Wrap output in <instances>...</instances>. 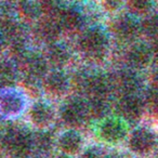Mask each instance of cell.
Here are the masks:
<instances>
[{
    "label": "cell",
    "mask_w": 158,
    "mask_h": 158,
    "mask_svg": "<svg viewBox=\"0 0 158 158\" xmlns=\"http://www.w3.org/2000/svg\"><path fill=\"white\" fill-rule=\"evenodd\" d=\"M100 134L105 141L110 143H117L126 135V128L118 120L108 119L102 123L100 128Z\"/></svg>",
    "instance_id": "ba28073f"
},
{
    "label": "cell",
    "mask_w": 158,
    "mask_h": 158,
    "mask_svg": "<svg viewBox=\"0 0 158 158\" xmlns=\"http://www.w3.org/2000/svg\"><path fill=\"white\" fill-rule=\"evenodd\" d=\"M120 114L128 120H135L141 116L143 110L142 101L136 95H125L118 104Z\"/></svg>",
    "instance_id": "8992f818"
},
{
    "label": "cell",
    "mask_w": 158,
    "mask_h": 158,
    "mask_svg": "<svg viewBox=\"0 0 158 158\" xmlns=\"http://www.w3.org/2000/svg\"><path fill=\"white\" fill-rule=\"evenodd\" d=\"M49 61L56 66H63L69 60V52L64 46L53 44L48 51Z\"/></svg>",
    "instance_id": "ac0fdd59"
},
{
    "label": "cell",
    "mask_w": 158,
    "mask_h": 158,
    "mask_svg": "<svg viewBox=\"0 0 158 158\" xmlns=\"http://www.w3.org/2000/svg\"><path fill=\"white\" fill-rule=\"evenodd\" d=\"M81 158H107L103 151L99 148H91L82 154Z\"/></svg>",
    "instance_id": "d4e9b609"
},
{
    "label": "cell",
    "mask_w": 158,
    "mask_h": 158,
    "mask_svg": "<svg viewBox=\"0 0 158 158\" xmlns=\"http://www.w3.org/2000/svg\"><path fill=\"white\" fill-rule=\"evenodd\" d=\"M26 72L31 78H40L47 72V62L44 57L33 55L26 60Z\"/></svg>",
    "instance_id": "e0dca14e"
},
{
    "label": "cell",
    "mask_w": 158,
    "mask_h": 158,
    "mask_svg": "<svg viewBox=\"0 0 158 158\" xmlns=\"http://www.w3.org/2000/svg\"><path fill=\"white\" fill-rule=\"evenodd\" d=\"M31 120L38 127L48 126L53 119V110L49 105L44 103H37L31 107Z\"/></svg>",
    "instance_id": "30bf717a"
},
{
    "label": "cell",
    "mask_w": 158,
    "mask_h": 158,
    "mask_svg": "<svg viewBox=\"0 0 158 158\" xmlns=\"http://www.w3.org/2000/svg\"><path fill=\"white\" fill-rule=\"evenodd\" d=\"M79 47L87 56L99 59L105 54L107 49V39L103 31L92 28L81 35L79 39Z\"/></svg>",
    "instance_id": "6da1fadb"
},
{
    "label": "cell",
    "mask_w": 158,
    "mask_h": 158,
    "mask_svg": "<svg viewBox=\"0 0 158 158\" xmlns=\"http://www.w3.org/2000/svg\"><path fill=\"white\" fill-rule=\"evenodd\" d=\"M128 62L135 68H144L152 59V52L146 44H138L129 49L127 54Z\"/></svg>",
    "instance_id": "52a82bcc"
},
{
    "label": "cell",
    "mask_w": 158,
    "mask_h": 158,
    "mask_svg": "<svg viewBox=\"0 0 158 158\" xmlns=\"http://www.w3.org/2000/svg\"><path fill=\"white\" fill-rule=\"evenodd\" d=\"M156 142L155 135L149 130L140 128L136 129L130 136V147L138 154L148 153L154 147Z\"/></svg>",
    "instance_id": "5b68a950"
},
{
    "label": "cell",
    "mask_w": 158,
    "mask_h": 158,
    "mask_svg": "<svg viewBox=\"0 0 158 158\" xmlns=\"http://www.w3.org/2000/svg\"><path fill=\"white\" fill-rule=\"evenodd\" d=\"M128 7L134 13L143 14L147 13L151 10L152 3L149 1H145V0H134V1H129L128 2Z\"/></svg>",
    "instance_id": "7402d4cb"
},
{
    "label": "cell",
    "mask_w": 158,
    "mask_h": 158,
    "mask_svg": "<svg viewBox=\"0 0 158 158\" xmlns=\"http://www.w3.org/2000/svg\"><path fill=\"white\" fill-rule=\"evenodd\" d=\"M89 114H92L93 116L99 117L103 116L108 110V103L105 98H92L90 104H88Z\"/></svg>",
    "instance_id": "ffe728a7"
},
{
    "label": "cell",
    "mask_w": 158,
    "mask_h": 158,
    "mask_svg": "<svg viewBox=\"0 0 158 158\" xmlns=\"http://www.w3.org/2000/svg\"><path fill=\"white\" fill-rule=\"evenodd\" d=\"M35 143L37 146L42 151H47L51 147L52 145V138L48 132H42V133L38 134L35 139Z\"/></svg>",
    "instance_id": "603a6c76"
},
{
    "label": "cell",
    "mask_w": 158,
    "mask_h": 158,
    "mask_svg": "<svg viewBox=\"0 0 158 158\" xmlns=\"http://www.w3.org/2000/svg\"><path fill=\"white\" fill-rule=\"evenodd\" d=\"M59 145L62 152L68 155H73L76 154L81 147V138L77 132L70 130L60 136Z\"/></svg>",
    "instance_id": "7c38bea8"
},
{
    "label": "cell",
    "mask_w": 158,
    "mask_h": 158,
    "mask_svg": "<svg viewBox=\"0 0 158 158\" xmlns=\"http://www.w3.org/2000/svg\"><path fill=\"white\" fill-rule=\"evenodd\" d=\"M142 29L149 37H157L158 36V16H152L144 21Z\"/></svg>",
    "instance_id": "44dd1931"
},
{
    "label": "cell",
    "mask_w": 158,
    "mask_h": 158,
    "mask_svg": "<svg viewBox=\"0 0 158 158\" xmlns=\"http://www.w3.org/2000/svg\"><path fill=\"white\" fill-rule=\"evenodd\" d=\"M15 70L12 64L9 62H3L0 64V86H8L14 82Z\"/></svg>",
    "instance_id": "d6986e66"
},
{
    "label": "cell",
    "mask_w": 158,
    "mask_h": 158,
    "mask_svg": "<svg viewBox=\"0 0 158 158\" xmlns=\"http://www.w3.org/2000/svg\"><path fill=\"white\" fill-rule=\"evenodd\" d=\"M21 7L23 13L28 18H36L41 11V7L39 5H36L35 2H22Z\"/></svg>",
    "instance_id": "cb8c5ba5"
},
{
    "label": "cell",
    "mask_w": 158,
    "mask_h": 158,
    "mask_svg": "<svg viewBox=\"0 0 158 158\" xmlns=\"http://www.w3.org/2000/svg\"><path fill=\"white\" fill-rule=\"evenodd\" d=\"M118 88L126 93V95L133 94V92L139 88V79L134 74L130 72H123L118 75L116 79Z\"/></svg>",
    "instance_id": "9a60e30c"
},
{
    "label": "cell",
    "mask_w": 158,
    "mask_h": 158,
    "mask_svg": "<svg viewBox=\"0 0 158 158\" xmlns=\"http://www.w3.org/2000/svg\"><path fill=\"white\" fill-rule=\"evenodd\" d=\"M44 86L49 92L53 93V94H62L67 90V77L62 72H52L47 75Z\"/></svg>",
    "instance_id": "8fae6325"
},
{
    "label": "cell",
    "mask_w": 158,
    "mask_h": 158,
    "mask_svg": "<svg viewBox=\"0 0 158 158\" xmlns=\"http://www.w3.org/2000/svg\"><path fill=\"white\" fill-rule=\"evenodd\" d=\"M59 24L60 26L64 27L67 31H75L82 24V16L77 10L66 9L60 14Z\"/></svg>",
    "instance_id": "5bb4252c"
},
{
    "label": "cell",
    "mask_w": 158,
    "mask_h": 158,
    "mask_svg": "<svg viewBox=\"0 0 158 158\" xmlns=\"http://www.w3.org/2000/svg\"><path fill=\"white\" fill-rule=\"evenodd\" d=\"M23 106V100L15 93H6L0 98V110L3 114H18Z\"/></svg>",
    "instance_id": "4fadbf2b"
},
{
    "label": "cell",
    "mask_w": 158,
    "mask_h": 158,
    "mask_svg": "<svg viewBox=\"0 0 158 158\" xmlns=\"http://www.w3.org/2000/svg\"><path fill=\"white\" fill-rule=\"evenodd\" d=\"M89 115L88 104L82 100L74 99L68 101L62 107L61 116L62 119L67 125L79 126L87 119Z\"/></svg>",
    "instance_id": "7a4b0ae2"
},
{
    "label": "cell",
    "mask_w": 158,
    "mask_h": 158,
    "mask_svg": "<svg viewBox=\"0 0 158 158\" xmlns=\"http://www.w3.org/2000/svg\"><path fill=\"white\" fill-rule=\"evenodd\" d=\"M78 84L92 98H105L110 89V81L102 75H84L79 78Z\"/></svg>",
    "instance_id": "3957f363"
},
{
    "label": "cell",
    "mask_w": 158,
    "mask_h": 158,
    "mask_svg": "<svg viewBox=\"0 0 158 158\" xmlns=\"http://www.w3.org/2000/svg\"><path fill=\"white\" fill-rule=\"evenodd\" d=\"M153 85H154V88H155L156 90H158V72L156 73L153 77Z\"/></svg>",
    "instance_id": "484cf974"
},
{
    "label": "cell",
    "mask_w": 158,
    "mask_h": 158,
    "mask_svg": "<svg viewBox=\"0 0 158 158\" xmlns=\"http://www.w3.org/2000/svg\"><path fill=\"white\" fill-rule=\"evenodd\" d=\"M38 31H39L40 37L44 40L53 42L59 38L61 34V26L59 22H55L54 20H46L40 23Z\"/></svg>",
    "instance_id": "2e32d148"
},
{
    "label": "cell",
    "mask_w": 158,
    "mask_h": 158,
    "mask_svg": "<svg viewBox=\"0 0 158 158\" xmlns=\"http://www.w3.org/2000/svg\"><path fill=\"white\" fill-rule=\"evenodd\" d=\"M155 54H156V57H157L158 60V44L156 46V49H155Z\"/></svg>",
    "instance_id": "83f0119b"
},
{
    "label": "cell",
    "mask_w": 158,
    "mask_h": 158,
    "mask_svg": "<svg viewBox=\"0 0 158 158\" xmlns=\"http://www.w3.org/2000/svg\"><path fill=\"white\" fill-rule=\"evenodd\" d=\"M5 146L9 152L16 156L27 154L31 146V139L29 134L21 130H10L3 139Z\"/></svg>",
    "instance_id": "277c9868"
},
{
    "label": "cell",
    "mask_w": 158,
    "mask_h": 158,
    "mask_svg": "<svg viewBox=\"0 0 158 158\" xmlns=\"http://www.w3.org/2000/svg\"><path fill=\"white\" fill-rule=\"evenodd\" d=\"M139 24L130 16H120L114 23V31L121 39H131L138 34Z\"/></svg>",
    "instance_id": "9c48e42d"
},
{
    "label": "cell",
    "mask_w": 158,
    "mask_h": 158,
    "mask_svg": "<svg viewBox=\"0 0 158 158\" xmlns=\"http://www.w3.org/2000/svg\"><path fill=\"white\" fill-rule=\"evenodd\" d=\"M155 110H156V113L158 114V99H156V101H155Z\"/></svg>",
    "instance_id": "4316f807"
}]
</instances>
